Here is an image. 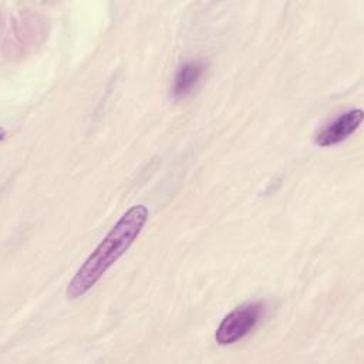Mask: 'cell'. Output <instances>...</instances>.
Here are the masks:
<instances>
[{
  "label": "cell",
  "instance_id": "277c9868",
  "mask_svg": "<svg viewBox=\"0 0 364 364\" xmlns=\"http://www.w3.org/2000/svg\"><path fill=\"white\" fill-rule=\"evenodd\" d=\"M205 73V64L199 60L183 63L175 73L172 84V95L175 98H183L191 94Z\"/></svg>",
  "mask_w": 364,
  "mask_h": 364
},
{
  "label": "cell",
  "instance_id": "6da1fadb",
  "mask_svg": "<svg viewBox=\"0 0 364 364\" xmlns=\"http://www.w3.org/2000/svg\"><path fill=\"white\" fill-rule=\"evenodd\" d=\"M148 220V209L144 205L131 206L111 228L105 237L85 259L74 277L70 280L65 294L78 299L85 294L102 274L129 249L142 232Z\"/></svg>",
  "mask_w": 364,
  "mask_h": 364
},
{
  "label": "cell",
  "instance_id": "7a4b0ae2",
  "mask_svg": "<svg viewBox=\"0 0 364 364\" xmlns=\"http://www.w3.org/2000/svg\"><path fill=\"white\" fill-rule=\"evenodd\" d=\"M264 303L250 301L237 306L226 314L216 328L215 340L220 346L233 344L246 337L262 320Z\"/></svg>",
  "mask_w": 364,
  "mask_h": 364
},
{
  "label": "cell",
  "instance_id": "3957f363",
  "mask_svg": "<svg viewBox=\"0 0 364 364\" xmlns=\"http://www.w3.org/2000/svg\"><path fill=\"white\" fill-rule=\"evenodd\" d=\"M363 109L355 108L346 111L323 125L314 135V142L320 146H331L340 144L341 141L347 139L351 134H354L361 121H363Z\"/></svg>",
  "mask_w": 364,
  "mask_h": 364
}]
</instances>
